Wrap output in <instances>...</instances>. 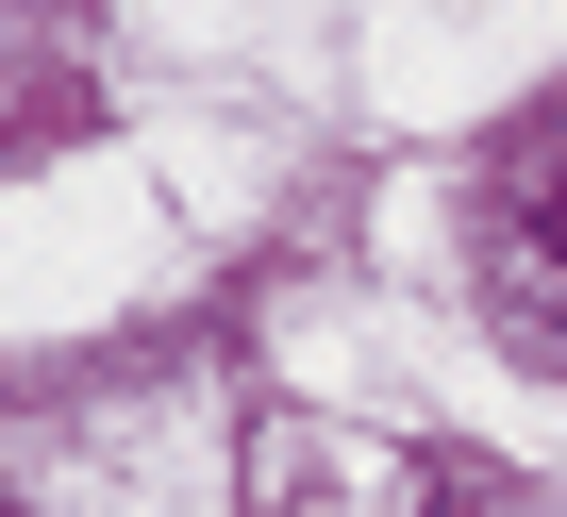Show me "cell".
<instances>
[{
	"mask_svg": "<svg viewBox=\"0 0 567 517\" xmlns=\"http://www.w3.org/2000/svg\"><path fill=\"white\" fill-rule=\"evenodd\" d=\"M484 318H501L534 368H567V117L501 151V200H484Z\"/></svg>",
	"mask_w": 567,
	"mask_h": 517,
	"instance_id": "cell-1",
	"label": "cell"
}]
</instances>
